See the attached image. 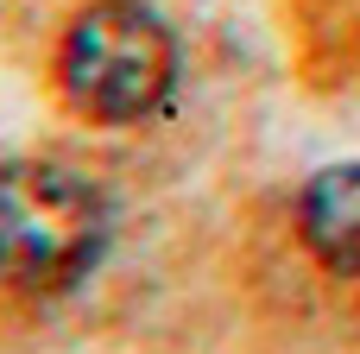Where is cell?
<instances>
[{
    "label": "cell",
    "mask_w": 360,
    "mask_h": 354,
    "mask_svg": "<svg viewBox=\"0 0 360 354\" xmlns=\"http://www.w3.org/2000/svg\"><path fill=\"white\" fill-rule=\"evenodd\" d=\"M57 76H63V95L76 114L108 120V127L146 120L152 108H165V95L177 82V44L152 6L101 0L70 25Z\"/></svg>",
    "instance_id": "cell-2"
},
{
    "label": "cell",
    "mask_w": 360,
    "mask_h": 354,
    "mask_svg": "<svg viewBox=\"0 0 360 354\" xmlns=\"http://www.w3.org/2000/svg\"><path fill=\"white\" fill-rule=\"evenodd\" d=\"M101 247H108V203L95 177L51 158L0 165V279L63 291L101 260Z\"/></svg>",
    "instance_id": "cell-1"
},
{
    "label": "cell",
    "mask_w": 360,
    "mask_h": 354,
    "mask_svg": "<svg viewBox=\"0 0 360 354\" xmlns=\"http://www.w3.org/2000/svg\"><path fill=\"white\" fill-rule=\"evenodd\" d=\"M297 228H304V247L329 272L360 279V165H329L304 184Z\"/></svg>",
    "instance_id": "cell-3"
}]
</instances>
